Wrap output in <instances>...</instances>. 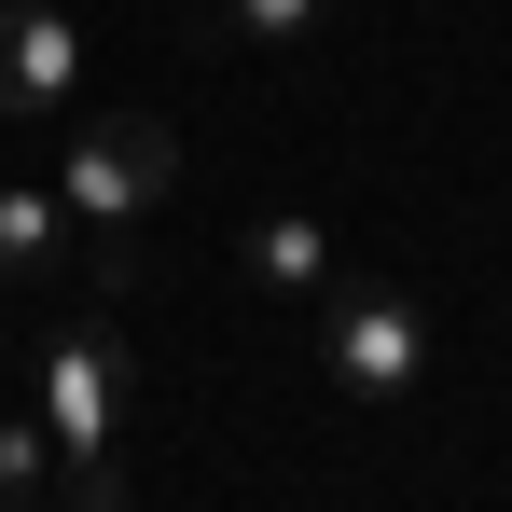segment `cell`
Segmentation results:
<instances>
[{
  "label": "cell",
  "instance_id": "1",
  "mask_svg": "<svg viewBox=\"0 0 512 512\" xmlns=\"http://www.w3.org/2000/svg\"><path fill=\"white\" fill-rule=\"evenodd\" d=\"M167 180H180V139L153 111H97L84 139L56 153V208H70L84 250H111V236H139V208H167Z\"/></svg>",
  "mask_w": 512,
  "mask_h": 512
},
{
  "label": "cell",
  "instance_id": "2",
  "mask_svg": "<svg viewBox=\"0 0 512 512\" xmlns=\"http://www.w3.org/2000/svg\"><path fill=\"white\" fill-rule=\"evenodd\" d=\"M319 360H333V388H360V402H402V388L429 374L416 291H388V277H333V291H319Z\"/></svg>",
  "mask_w": 512,
  "mask_h": 512
},
{
  "label": "cell",
  "instance_id": "3",
  "mask_svg": "<svg viewBox=\"0 0 512 512\" xmlns=\"http://www.w3.org/2000/svg\"><path fill=\"white\" fill-rule=\"evenodd\" d=\"M28 416L56 429V471H70V457H111V429H125V333H111V305H97V319H70V333L42 346Z\"/></svg>",
  "mask_w": 512,
  "mask_h": 512
},
{
  "label": "cell",
  "instance_id": "4",
  "mask_svg": "<svg viewBox=\"0 0 512 512\" xmlns=\"http://www.w3.org/2000/svg\"><path fill=\"white\" fill-rule=\"evenodd\" d=\"M84 84V28L56 14V0H0V111L28 125V111H70Z\"/></svg>",
  "mask_w": 512,
  "mask_h": 512
},
{
  "label": "cell",
  "instance_id": "5",
  "mask_svg": "<svg viewBox=\"0 0 512 512\" xmlns=\"http://www.w3.org/2000/svg\"><path fill=\"white\" fill-rule=\"evenodd\" d=\"M56 263H84V236H70V208H56V180H0V291L56 277Z\"/></svg>",
  "mask_w": 512,
  "mask_h": 512
},
{
  "label": "cell",
  "instance_id": "6",
  "mask_svg": "<svg viewBox=\"0 0 512 512\" xmlns=\"http://www.w3.org/2000/svg\"><path fill=\"white\" fill-rule=\"evenodd\" d=\"M250 277L319 305V291L346 277V263H333V222H319V208H263V222H250Z\"/></svg>",
  "mask_w": 512,
  "mask_h": 512
},
{
  "label": "cell",
  "instance_id": "7",
  "mask_svg": "<svg viewBox=\"0 0 512 512\" xmlns=\"http://www.w3.org/2000/svg\"><path fill=\"white\" fill-rule=\"evenodd\" d=\"M0 499H56V429L42 416H0Z\"/></svg>",
  "mask_w": 512,
  "mask_h": 512
},
{
  "label": "cell",
  "instance_id": "8",
  "mask_svg": "<svg viewBox=\"0 0 512 512\" xmlns=\"http://www.w3.org/2000/svg\"><path fill=\"white\" fill-rule=\"evenodd\" d=\"M319 14H333V0H222V28H236V42H305Z\"/></svg>",
  "mask_w": 512,
  "mask_h": 512
},
{
  "label": "cell",
  "instance_id": "9",
  "mask_svg": "<svg viewBox=\"0 0 512 512\" xmlns=\"http://www.w3.org/2000/svg\"><path fill=\"white\" fill-rule=\"evenodd\" d=\"M0 512H56V499H0Z\"/></svg>",
  "mask_w": 512,
  "mask_h": 512
},
{
  "label": "cell",
  "instance_id": "10",
  "mask_svg": "<svg viewBox=\"0 0 512 512\" xmlns=\"http://www.w3.org/2000/svg\"><path fill=\"white\" fill-rule=\"evenodd\" d=\"M0 374H14V346H0Z\"/></svg>",
  "mask_w": 512,
  "mask_h": 512
}]
</instances>
